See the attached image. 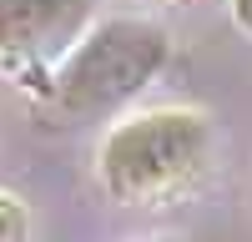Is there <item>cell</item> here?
I'll list each match as a JSON object with an SVG mask.
<instances>
[{
    "label": "cell",
    "mask_w": 252,
    "mask_h": 242,
    "mask_svg": "<svg viewBox=\"0 0 252 242\" xmlns=\"http://www.w3.org/2000/svg\"><path fill=\"white\" fill-rule=\"evenodd\" d=\"M166 60H172V35L157 20H136V15L101 20L46 81H35L31 91L35 121L51 131L106 121L152 86L166 71Z\"/></svg>",
    "instance_id": "obj_1"
},
{
    "label": "cell",
    "mask_w": 252,
    "mask_h": 242,
    "mask_svg": "<svg viewBox=\"0 0 252 242\" xmlns=\"http://www.w3.org/2000/svg\"><path fill=\"white\" fill-rule=\"evenodd\" d=\"M212 167V121L192 106H157L116 121L96 151V177L116 207H166Z\"/></svg>",
    "instance_id": "obj_2"
},
{
    "label": "cell",
    "mask_w": 252,
    "mask_h": 242,
    "mask_svg": "<svg viewBox=\"0 0 252 242\" xmlns=\"http://www.w3.org/2000/svg\"><path fill=\"white\" fill-rule=\"evenodd\" d=\"M96 0H0V71L46 81L91 30Z\"/></svg>",
    "instance_id": "obj_3"
},
{
    "label": "cell",
    "mask_w": 252,
    "mask_h": 242,
    "mask_svg": "<svg viewBox=\"0 0 252 242\" xmlns=\"http://www.w3.org/2000/svg\"><path fill=\"white\" fill-rule=\"evenodd\" d=\"M31 237V212H26V202L10 197V192H0V242H26Z\"/></svg>",
    "instance_id": "obj_4"
},
{
    "label": "cell",
    "mask_w": 252,
    "mask_h": 242,
    "mask_svg": "<svg viewBox=\"0 0 252 242\" xmlns=\"http://www.w3.org/2000/svg\"><path fill=\"white\" fill-rule=\"evenodd\" d=\"M227 10H232V26L252 40V0H227Z\"/></svg>",
    "instance_id": "obj_5"
},
{
    "label": "cell",
    "mask_w": 252,
    "mask_h": 242,
    "mask_svg": "<svg viewBox=\"0 0 252 242\" xmlns=\"http://www.w3.org/2000/svg\"><path fill=\"white\" fill-rule=\"evenodd\" d=\"M161 5H177V0H161Z\"/></svg>",
    "instance_id": "obj_6"
}]
</instances>
